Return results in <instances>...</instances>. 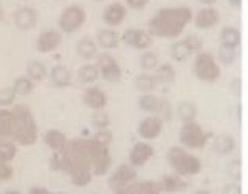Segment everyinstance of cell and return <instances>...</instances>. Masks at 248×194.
I'll return each instance as SVG.
<instances>
[{
    "label": "cell",
    "instance_id": "6da1fadb",
    "mask_svg": "<svg viewBox=\"0 0 248 194\" xmlns=\"http://www.w3.org/2000/svg\"><path fill=\"white\" fill-rule=\"evenodd\" d=\"M49 164L52 171L68 172L75 186H86L93 175L101 177L109 171L112 158L108 147L93 139H73L54 151Z\"/></svg>",
    "mask_w": 248,
    "mask_h": 194
},
{
    "label": "cell",
    "instance_id": "7a4b0ae2",
    "mask_svg": "<svg viewBox=\"0 0 248 194\" xmlns=\"http://www.w3.org/2000/svg\"><path fill=\"white\" fill-rule=\"evenodd\" d=\"M193 21V11L188 7L161 8L149 21V33L158 38H177Z\"/></svg>",
    "mask_w": 248,
    "mask_h": 194
},
{
    "label": "cell",
    "instance_id": "3957f363",
    "mask_svg": "<svg viewBox=\"0 0 248 194\" xmlns=\"http://www.w3.org/2000/svg\"><path fill=\"white\" fill-rule=\"evenodd\" d=\"M13 130L11 139L19 145H33L38 139V126L33 119L32 111L24 106L16 104L13 109Z\"/></svg>",
    "mask_w": 248,
    "mask_h": 194
},
{
    "label": "cell",
    "instance_id": "277c9868",
    "mask_svg": "<svg viewBox=\"0 0 248 194\" xmlns=\"http://www.w3.org/2000/svg\"><path fill=\"white\" fill-rule=\"evenodd\" d=\"M168 163L169 166L174 169L175 174H179L180 177H190V175H196L201 172L202 164L199 158L193 156L182 147H172L169 149L168 155Z\"/></svg>",
    "mask_w": 248,
    "mask_h": 194
},
{
    "label": "cell",
    "instance_id": "5b68a950",
    "mask_svg": "<svg viewBox=\"0 0 248 194\" xmlns=\"http://www.w3.org/2000/svg\"><path fill=\"white\" fill-rule=\"evenodd\" d=\"M193 73L199 81L215 82L221 76V70L210 52H199L193 62Z\"/></svg>",
    "mask_w": 248,
    "mask_h": 194
},
{
    "label": "cell",
    "instance_id": "8992f818",
    "mask_svg": "<svg viewBox=\"0 0 248 194\" xmlns=\"http://www.w3.org/2000/svg\"><path fill=\"white\" fill-rule=\"evenodd\" d=\"M210 134L202 130V126L196 123L195 120L190 122H184L182 128H180L179 141L182 145L188 149H202L207 144Z\"/></svg>",
    "mask_w": 248,
    "mask_h": 194
},
{
    "label": "cell",
    "instance_id": "52a82bcc",
    "mask_svg": "<svg viewBox=\"0 0 248 194\" xmlns=\"http://www.w3.org/2000/svg\"><path fill=\"white\" fill-rule=\"evenodd\" d=\"M86 19H87L86 10L79 7V5H70L60 15L59 27L65 33H75L76 30H79L84 26Z\"/></svg>",
    "mask_w": 248,
    "mask_h": 194
},
{
    "label": "cell",
    "instance_id": "ba28073f",
    "mask_svg": "<svg viewBox=\"0 0 248 194\" xmlns=\"http://www.w3.org/2000/svg\"><path fill=\"white\" fill-rule=\"evenodd\" d=\"M201 49H202V40L191 35L180 41H175L171 46V57L174 60H177V62H184L193 52H199Z\"/></svg>",
    "mask_w": 248,
    "mask_h": 194
},
{
    "label": "cell",
    "instance_id": "9c48e42d",
    "mask_svg": "<svg viewBox=\"0 0 248 194\" xmlns=\"http://www.w3.org/2000/svg\"><path fill=\"white\" fill-rule=\"evenodd\" d=\"M96 68H98L103 79L109 82H117L122 77V70L111 54H100L98 60H96Z\"/></svg>",
    "mask_w": 248,
    "mask_h": 194
},
{
    "label": "cell",
    "instance_id": "30bf717a",
    "mask_svg": "<svg viewBox=\"0 0 248 194\" xmlns=\"http://www.w3.org/2000/svg\"><path fill=\"white\" fill-rule=\"evenodd\" d=\"M136 179H138V172L135 167L131 164H120L109 177V186L112 188L114 193H117L126 185H130L131 181H135Z\"/></svg>",
    "mask_w": 248,
    "mask_h": 194
},
{
    "label": "cell",
    "instance_id": "8fae6325",
    "mask_svg": "<svg viewBox=\"0 0 248 194\" xmlns=\"http://www.w3.org/2000/svg\"><path fill=\"white\" fill-rule=\"evenodd\" d=\"M122 40L125 45H128L130 47H133V49H139V51L149 49L154 43V36L149 32H146V30H141V29L125 30Z\"/></svg>",
    "mask_w": 248,
    "mask_h": 194
},
{
    "label": "cell",
    "instance_id": "7c38bea8",
    "mask_svg": "<svg viewBox=\"0 0 248 194\" xmlns=\"http://www.w3.org/2000/svg\"><path fill=\"white\" fill-rule=\"evenodd\" d=\"M163 120L158 117V115H149V117L142 119V122L138 126V134L141 136L146 141H152V139H156L163 131Z\"/></svg>",
    "mask_w": 248,
    "mask_h": 194
},
{
    "label": "cell",
    "instance_id": "4fadbf2b",
    "mask_svg": "<svg viewBox=\"0 0 248 194\" xmlns=\"http://www.w3.org/2000/svg\"><path fill=\"white\" fill-rule=\"evenodd\" d=\"M60 43H62V33H60L59 30L49 29L38 35L37 41H35V47H37L38 52L47 54V52L56 51L60 46Z\"/></svg>",
    "mask_w": 248,
    "mask_h": 194
},
{
    "label": "cell",
    "instance_id": "5bb4252c",
    "mask_svg": "<svg viewBox=\"0 0 248 194\" xmlns=\"http://www.w3.org/2000/svg\"><path fill=\"white\" fill-rule=\"evenodd\" d=\"M163 193L160 181L144 180V181H131L130 185L122 188L117 194H160Z\"/></svg>",
    "mask_w": 248,
    "mask_h": 194
},
{
    "label": "cell",
    "instance_id": "9a60e30c",
    "mask_svg": "<svg viewBox=\"0 0 248 194\" xmlns=\"http://www.w3.org/2000/svg\"><path fill=\"white\" fill-rule=\"evenodd\" d=\"M155 153L154 147L147 142H138L133 145L130 151V164L133 167H142Z\"/></svg>",
    "mask_w": 248,
    "mask_h": 194
},
{
    "label": "cell",
    "instance_id": "2e32d148",
    "mask_svg": "<svg viewBox=\"0 0 248 194\" xmlns=\"http://www.w3.org/2000/svg\"><path fill=\"white\" fill-rule=\"evenodd\" d=\"M15 26L21 30H30L37 26L38 22V11L32 7H22L13 15Z\"/></svg>",
    "mask_w": 248,
    "mask_h": 194
},
{
    "label": "cell",
    "instance_id": "e0dca14e",
    "mask_svg": "<svg viewBox=\"0 0 248 194\" xmlns=\"http://www.w3.org/2000/svg\"><path fill=\"white\" fill-rule=\"evenodd\" d=\"M82 103L87 107L93 109V111H101V109H105L106 106L108 96L98 87H89L84 90V93H82Z\"/></svg>",
    "mask_w": 248,
    "mask_h": 194
},
{
    "label": "cell",
    "instance_id": "ac0fdd59",
    "mask_svg": "<svg viewBox=\"0 0 248 194\" xmlns=\"http://www.w3.org/2000/svg\"><path fill=\"white\" fill-rule=\"evenodd\" d=\"M193 21H195L196 29H202V30L212 29L220 22V13H218V10H215L212 7H205L198 11L196 16L193 17Z\"/></svg>",
    "mask_w": 248,
    "mask_h": 194
},
{
    "label": "cell",
    "instance_id": "d6986e66",
    "mask_svg": "<svg viewBox=\"0 0 248 194\" xmlns=\"http://www.w3.org/2000/svg\"><path fill=\"white\" fill-rule=\"evenodd\" d=\"M125 17H126V7H124V5L119 2L111 3L109 7L105 10V13H103V21L111 27L120 26V24L125 21Z\"/></svg>",
    "mask_w": 248,
    "mask_h": 194
},
{
    "label": "cell",
    "instance_id": "ffe728a7",
    "mask_svg": "<svg viewBox=\"0 0 248 194\" xmlns=\"http://www.w3.org/2000/svg\"><path fill=\"white\" fill-rule=\"evenodd\" d=\"M51 82L54 87L65 89L71 86V71L65 65H57L51 70Z\"/></svg>",
    "mask_w": 248,
    "mask_h": 194
},
{
    "label": "cell",
    "instance_id": "44dd1931",
    "mask_svg": "<svg viewBox=\"0 0 248 194\" xmlns=\"http://www.w3.org/2000/svg\"><path fill=\"white\" fill-rule=\"evenodd\" d=\"M158 79H156L155 75H150V73H141L135 77V87L139 90L141 93H150L158 87Z\"/></svg>",
    "mask_w": 248,
    "mask_h": 194
},
{
    "label": "cell",
    "instance_id": "7402d4cb",
    "mask_svg": "<svg viewBox=\"0 0 248 194\" xmlns=\"http://www.w3.org/2000/svg\"><path fill=\"white\" fill-rule=\"evenodd\" d=\"M96 43H98L103 49H114L117 47L120 43V36L116 30L106 29V30H100L96 33Z\"/></svg>",
    "mask_w": 248,
    "mask_h": 194
},
{
    "label": "cell",
    "instance_id": "603a6c76",
    "mask_svg": "<svg viewBox=\"0 0 248 194\" xmlns=\"http://www.w3.org/2000/svg\"><path fill=\"white\" fill-rule=\"evenodd\" d=\"M161 185V190L166 191V193H177V191H184L188 188V183L182 180L179 174L175 175H165L160 181Z\"/></svg>",
    "mask_w": 248,
    "mask_h": 194
},
{
    "label": "cell",
    "instance_id": "cb8c5ba5",
    "mask_svg": "<svg viewBox=\"0 0 248 194\" xmlns=\"http://www.w3.org/2000/svg\"><path fill=\"white\" fill-rule=\"evenodd\" d=\"M76 51L82 59L90 60V59L98 56V45H96L92 38H89V36H84V38H81L79 41H78Z\"/></svg>",
    "mask_w": 248,
    "mask_h": 194
},
{
    "label": "cell",
    "instance_id": "d4e9b609",
    "mask_svg": "<svg viewBox=\"0 0 248 194\" xmlns=\"http://www.w3.org/2000/svg\"><path fill=\"white\" fill-rule=\"evenodd\" d=\"M220 41H221V46L237 49L239 45H240V32H239V29L229 27V26L223 27L221 33H220Z\"/></svg>",
    "mask_w": 248,
    "mask_h": 194
},
{
    "label": "cell",
    "instance_id": "484cf974",
    "mask_svg": "<svg viewBox=\"0 0 248 194\" xmlns=\"http://www.w3.org/2000/svg\"><path fill=\"white\" fill-rule=\"evenodd\" d=\"M234 149H235V139L232 136L221 134L218 137H215V142H214L215 153H218L221 156H226V155L231 153Z\"/></svg>",
    "mask_w": 248,
    "mask_h": 194
},
{
    "label": "cell",
    "instance_id": "4316f807",
    "mask_svg": "<svg viewBox=\"0 0 248 194\" xmlns=\"http://www.w3.org/2000/svg\"><path fill=\"white\" fill-rule=\"evenodd\" d=\"M11 130H13V111L8 107H2L0 109V137H11Z\"/></svg>",
    "mask_w": 248,
    "mask_h": 194
},
{
    "label": "cell",
    "instance_id": "83f0119b",
    "mask_svg": "<svg viewBox=\"0 0 248 194\" xmlns=\"http://www.w3.org/2000/svg\"><path fill=\"white\" fill-rule=\"evenodd\" d=\"M43 139H45V144L51 150H54V151L62 150L63 145L66 144V136L63 134L62 131H59V130H49V131H46V134H45Z\"/></svg>",
    "mask_w": 248,
    "mask_h": 194
},
{
    "label": "cell",
    "instance_id": "f1b7e54d",
    "mask_svg": "<svg viewBox=\"0 0 248 194\" xmlns=\"http://www.w3.org/2000/svg\"><path fill=\"white\" fill-rule=\"evenodd\" d=\"M98 76H100V71L96 68V65H92V63L82 65L79 71H78V77H79V81L82 84H92L98 79Z\"/></svg>",
    "mask_w": 248,
    "mask_h": 194
},
{
    "label": "cell",
    "instance_id": "f546056e",
    "mask_svg": "<svg viewBox=\"0 0 248 194\" xmlns=\"http://www.w3.org/2000/svg\"><path fill=\"white\" fill-rule=\"evenodd\" d=\"M139 107L141 111L144 112H149V114H156L158 111V106H160V98L155 95H150V93H144L141 98H139Z\"/></svg>",
    "mask_w": 248,
    "mask_h": 194
},
{
    "label": "cell",
    "instance_id": "4dcf8cb0",
    "mask_svg": "<svg viewBox=\"0 0 248 194\" xmlns=\"http://www.w3.org/2000/svg\"><path fill=\"white\" fill-rule=\"evenodd\" d=\"M177 114H179L180 120L190 122V120L196 119L198 107L195 103H191V101H182V103H179V106H177Z\"/></svg>",
    "mask_w": 248,
    "mask_h": 194
},
{
    "label": "cell",
    "instance_id": "1f68e13d",
    "mask_svg": "<svg viewBox=\"0 0 248 194\" xmlns=\"http://www.w3.org/2000/svg\"><path fill=\"white\" fill-rule=\"evenodd\" d=\"M155 76L156 79H158V82H174L175 79V70L172 65L169 63H163V65H158L155 68Z\"/></svg>",
    "mask_w": 248,
    "mask_h": 194
},
{
    "label": "cell",
    "instance_id": "d6a6232c",
    "mask_svg": "<svg viewBox=\"0 0 248 194\" xmlns=\"http://www.w3.org/2000/svg\"><path fill=\"white\" fill-rule=\"evenodd\" d=\"M16 145L11 142V141H7V139L0 137V160L5 161V163H11L15 160L16 156Z\"/></svg>",
    "mask_w": 248,
    "mask_h": 194
},
{
    "label": "cell",
    "instance_id": "836d02e7",
    "mask_svg": "<svg viewBox=\"0 0 248 194\" xmlns=\"http://www.w3.org/2000/svg\"><path fill=\"white\" fill-rule=\"evenodd\" d=\"M13 90L16 95H21V96L29 95L33 90V81L30 79L29 76L17 77V79H15V82H13Z\"/></svg>",
    "mask_w": 248,
    "mask_h": 194
},
{
    "label": "cell",
    "instance_id": "e575fe53",
    "mask_svg": "<svg viewBox=\"0 0 248 194\" xmlns=\"http://www.w3.org/2000/svg\"><path fill=\"white\" fill-rule=\"evenodd\" d=\"M27 76L32 81H41L46 77V66L45 63L38 62V60H33L27 65Z\"/></svg>",
    "mask_w": 248,
    "mask_h": 194
},
{
    "label": "cell",
    "instance_id": "d590c367",
    "mask_svg": "<svg viewBox=\"0 0 248 194\" xmlns=\"http://www.w3.org/2000/svg\"><path fill=\"white\" fill-rule=\"evenodd\" d=\"M139 63H141L142 66V70H146V71H152L155 70L156 66H158V57H156V54L155 52H144L141 59H139Z\"/></svg>",
    "mask_w": 248,
    "mask_h": 194
},
{
    "label": "cell",
    "instance_id": "8d00e7d4",
    "mask_svg": "<svg viewBox=\"0 0 248 194\" xmlns=\"http://www.w3.org/2000/svg\"><path fill=\"white\" fill-rule=\"evenodd\" d=\"M235 59H237V51L232 49V47H225L221 46L220 51H218V60L223 63V65H232L235 62Z\"/></svg>",
    "mask_w": 248,
    "mask_h": 194
},
{
    "label": "cell",
    "instance_id": "74e56055",
    "mask_svg": "<svg viewBox=\"0 0 248 194\" xmlns=\"http://www.w3.org/2000/svg\"><path fill=\"white\" fill-rule=\"evenodd\" d=\"M156 115L163 120V122H171L172 120V107H171V103L165 98H160V106H158V111H156Z\"/></svg>",
    "mask_w": 248,
    "mask_h": 194
},
{
    "label": "cell",
    "instance_id": "f35d334b",
    "mask_svg": "<svg viewBox=\"0 0 248 194\" xmlns=\"http://www.w3.org/2000/svg\"><path fill=\"white\" fill-rule=\"evenodd\" d=\"M15 100H16V93H15L13 87L0 89V106H2V107L13 106L15 104Z\"/></svg>",
    "mask_w": 248,
    "mask_h": 194
},
{
    "label": "cell",
    "instance_id": "ab89813d",
    "mask_svg": "<svg viewBox=\"0 0 248 194\" xmlns=\"http://www.w3.org/2000/svg\"><path fill=\"white\" fill-rule=\"evenodd\" d=\"M109 123H111L109 115H108L106 112H103V109H101V111H96L92 115V125L95 126L96 130L108 128V126H109Z\"/></svg>",
    "mask_w": 248,
    "mask_h": 194
},
{
    "label": "cell",
    "instance_id": "60d3db41",
    "mask_svg": "<svg viewBox=\"0 0 248 194\" xmlns=\"http://www.w3.org/2000/svg\"><path fill=\"white\" fill-rule=\"evenodd\" d=\"M93 141L96 142V144H100V145H105V147H109V144L112 142V139H114V136H112V133L108 130V128H103V130H98L95 133V136L92 137Z\"/></svg>",
    "mask_w": 248,
    "mask_h": 194
},
{
    "label": "cell",
    "instance_id": "b9f144b4",
    "mask_svg": "<svg viewBox=\"0 0 248 194\" xmlns=\"http://www.w3.org/2000/svg\"><path fill=\"white\" fill-rule=\"evenodd\" d=\"M228 174L231 180L234 181H240V175H242V169H240V160H234L231 161V164L228 167Z\"/></svg>",
    "mask_w": 248,
    "mask_h": 194
},
{
    "label": "cell",
    "instance_id": "7bdbcfd3",
    "mask_svg": "<svg viewBox=\"0 0 248 194\" xmlns=\"http://www.w3.org/2000/svg\"><path fill=\"white\" fill-rule=\"evenodd\" d=\"M11 177H13V167L10 166V163L0 160V180H8Z\"/></svg>",
    "mask_w": 248,
    "mask_h": 194
},
{
    "label": "cell",
    "instance_id": "ee69618b",
    "mask_svg": "<svg viewBox=\"0 0 248 194\" xmlns=\"http://www.w3.org/2000/svg\"><path fill=\"white\" fill-rule=\"evenodd\" d=\"M125 2L131 10H136V11L144 10L149 5V0H125Z\"/></svg>",
    "mask_w": 248,
    "mask_h": 194
},
{
    "label": "cell",
    "instance_id": "f6af8a7d",
    "mask_svg": "<svg viewBox=\"0 0 248 194\" xmlns=\"http://www.w3.org/2000/svg\"><path fill=\"white\" fill-rule=\"evenodd\" d=\"M225 193H235V194H239L240 193V188L237 185V181H235V185H228V186H225Z\"/></svg>",
    "mask_w": 248,
    "mask_h": 194
},
{
    "label": "cell",
    "instance_id": "bcb514c9",
    "mask_svg": "<svg viewBox=\"0 0 248 194\" xmlns=\"http://www.w3.org/2000/svg\"><path fill=\"white\" fill-rule=\"evenodd\" d=\"M30 194H49V190L46 188H41V186H35L30 190Z\"/></svg>",
    "mask_w": 248,
    "mask_h": 194
},
{
    "label": "cell",
    "instance_id": "7dc6e473",
    "mask_svg": "<svg viewBox=\"0 0 248 194\" xmlns=\"http://www.w3.org/2000/svg\"><path fill=\"white\" fill-rule=\"evenodd\" d=\"M229 2V5H231V7H234V8H239L240 5H242V0H228Z\"/></svg>",
    "mask_w": 248,
    "mask_h": 194
},
{
    "label": "cell",
    "instance_id": "c3c4849f",
    "mask_svg": "<svg viewBox=\"0 0 248 194\" xmlns=\"http://www.w3.org/2000/svg\"><path fill=\"white\" fill-rule=\"evenodd\" d=\"M201 3H204V5H214L217 0H199Z\"/></svg>",
    "mask_w": 248,
    "mask_h": 194
},
{
    "label": "cell",
    "instance_id": "681fc988",
    "mask_svg": "<svg viewBox=\"0 0 248 194\" xmlns=\"http://www.w3.org/2000/svg\"><path fill=\"white\" fill-rule=\"evenodd\" d=\"M2 17H3V10L0 8V21H2Z\"/></svg>",
    "mask_w": 248,
    "mask_h": 194
},
{
    "label": "cell",
    "instance_id": "f907efd6",
    "mask_svg": "<svg viewBox=\"0 0 248 194\" xmlns=\"http://www.w3.org/2000/svg\"><path fill=\"white\" fill-rule=\"evenodd\" d=\"M96 2H101V0H96Z\"/></svg>",
    "mask_w": 248,
    "mask_h": 194
}]
</instances>
